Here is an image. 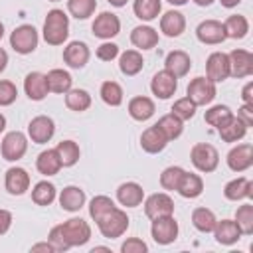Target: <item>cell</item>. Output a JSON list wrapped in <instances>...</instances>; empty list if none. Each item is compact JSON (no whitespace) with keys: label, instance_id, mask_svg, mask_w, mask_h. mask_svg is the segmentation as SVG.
I'll return each instance as SVG.
<instances>
[{"label":"cell","instance_id":"1","mask_svg":"<svg viewBox=\"0 0 253 253\" xmlns=\"http://www.w3.org/2000/svg\"><path fill=\"white\" fill-rule=\"evenodd\" d=\"M69 36V18L63 10H49L43 20V40L49 45H61Z\"/></svg>","mask_w":253,"mask_h":253},{"label":"cell","instance_id":"2","mask_svg":"<svg viewBox=\"0 0 253 253\" xmlns=\"http://www.w3.org/2000/svg\"><path fill=\"white\" fill-rule=\"evenodd\" d=\"M128 221H130V219H128L126 211L115 208V210H111L109 213H105V215L97 221V227H99V231H101L103 237H107V239H117V237H121V235L128 229Z\"/></svg>","mask_w":253,"mask_h":253},{"label":"cell","instance_id":"3","mask_svg":"<svg viewBox=\"0 0 253 253\" xmlns=\"http://www.w3.org/2000/svg\"><path fill=\"white\" fill-rule=\"evenodd\" d=\"M38 30L30 24H22L18 26L12 34H10V45L16 53H22V55H28L32 53L36 47H38Z\"/></svg>","mask_w":253,"mask_h":253},{"label":"cell","instance_id":"4","mask_svg":"<svg viewBox=\"0 0 253 253\" xmlns=\"http://www.w3.org/2000/svg\"><path fill=\"white\" fill-rule=\"evenodd\" d=\"M190 160L192 164L200 170V172H213L219 164V154L215 150V146L208 144V142H198L192 146L190 150Z\"/></svg>","mask_w":253,"mask_h":253},{"label":"cell","instance_id":"5","mask_svg":"<svg viewBox=\"0 0 253 253\" xmlns=\"http://www.w3.org/2000/svg\"><path fill=\"white\" fill-rule=\"evenodd\" d=\"M59 227H61L63 237L69 247H81L91 239V227L81 217H71V219L59 223Z\"/></svg>","mask_w":253,"mask_h":253},{"label":"cell","instance_id":"6","mask_svg":"<svg viewBox=\"0 0 253 253\" xmlns=\"http://www.w3.org/2000/svg\"><path fill=\"white\" fill-rule=\"evenodd\" d=\"M188 99L200 107V105H210L215 99V83L210 81L208 77H196L188 83Z\"/></svg>","mask_w":253,"mask_h":253},{"label":"cell","instance_id":"7","mask_svg":"<svg viewBox=\"0 0 253 253\" xmlns=\"http://www.w3.org/2000/svg\"><path fill=\"white\" fill-rule=\"evenodd\" d=\"M28 150V138L24 132L20 130H12L8 132L4 138H2V146H0V152H2V158L8 160V162H16L20 160Z\"/></svg>","mask_w":253,"mask_h":253},{"label":"cell","instance_id":"8","mask_svg":"<svg viewBox=\"0 0 253 253\" xmlns=\"http://www.w3.org/2000/svg\"><path fill=\"white\" fill-rule=\"evenodd\" d=\"M150 233L158 245H168V243L176 241V237H178V221L174 219V215L156 217V219H152Z\"/></svg>","mask_w":253,"mask_h":253},{"label":"cell","instance_id":"9","mask_svg":"<svg viewBox=\"0 0 253 253\" xmlns=\"http://www.w3.org/2000/svg\"><path fill=\"white\" fill-rule=\"evenodd\" d=\"M144 213L148 219H156L162 215H174V200L164 192L152 194L144 200Z\"/></svg>","mask_w":253,"mask_h":253},{"label":"cell","instance_id":"10","mask_svg":"<svg viewBox=\"0 0 253 253\" xmlns=\"http://www.w3.org/2000/svg\"><path fill=\"white\" fill-rule=\"evenodd\" d=\"M55 132V123L51 117H45V115H40V117H34L28 125V136L32 138V142L36 144H45L51 140Z\"/></svg>","mask_w":253,"mask_h":253},{"label":"cell","instance_id":"11","mask_svg":"<svg viewBox=\"0 0 253 253\" xmlns=\"http://www.w3.org/2000/svg\"><path fill=\"white\" fill-rule=\"evenodd\" d=\"M91 30H93V36H97L101 40H111L121 32V20L113 12H101L95 18Z\"/></svg>","mask_w":253,"mask_h":253},{"label":"cell","instance_id":"12","mask_svg":"<svg viewBox=\"0 0 253 253\" xmlns=\"http://www.w3.org/2000/svg\"><path fill=\"white\" fill-rule=\"evenodd\" d=\"M206 77L213 83L225 81L229 77V57L223 51H213L210 53L206 61Z\"/></svg>","mask_w":253,"mask_h":253},{"label":"cell","instance_id":"13","mask_svg":"<svg viewBox=\"0 0 253 253\" xmlns=\"http://www.w3.org/2000/svg\"><path fill=\"white\" fill-rule=\"evenodd\" d=\"M196 36H198V40H200L202 43H206V45H217V43H221V42L227 40L225 28H223V24L217 22V20H204V22L196 28Z\"/></svg>","mask_w":253,"mask_h":253},{"label":"cell","instance_id":"14","mask_svg":"<svg viewBox=\"0 0 253 253\" xmlns=\"http://www.w3.org/2000/svg\"><path fill=\"white\" fill-rule=\"evenodd\" d=\"M229 57V75L241 79V77H249L253 73V53L247 49H233L231 53H227Z\"/></svg>","mask_w":253,"mask_h":253},{"label":"cell","instance_id":"15","mask_svg":"<svg viewBox=\"0 0 253 253\" xmlns=\"http://www.w3.org/2000/svg\"><path fill=\"white\" fill-rule=\"evenodd\" d=\"M150 89L158 99H170L178 89V77H174L170 71L162 69V71L154 73V77L150 81Z\"/></svg>","mask_w":253,"mask_h":253},{"label":"cell","instance_id":"16","mask_svg":"<svg viewBox=\"0 0 253 253\" xmlns=\"http://www.w3.org/2000/svg\"><path fill=\"white\" fill-rule=\"evenodd\" d=\"M253 164V146L249 142L237 144L227 152V166L233 172H245Z\"/></svg>","mask_w":253,"mask_h":253},{"label":"cell","instance_id":"17","mask_svg":"<svg viewBox=\"0 0 253 253\" xmlns=\"http://www.w3.org/2000/svg\"><path fill=\"white\" fill-rule=\"evenodd\" d=\"M4 186L8 190V194L12 196H22L26 194V190L30 188V174L20 168V166H12L6 170V176H4Z\"/></svg>","mask_w":253,"mask_h":253},{"label":"cell","instance_id":"18","mask_svg":"<svg viewBox=\"0 0 253 253\" xmlns=\"http://www.w3.org/2000/svg\"><path fill=\"white\" fill-rule=\"evenodd\" d=\"M89 55L91 53L85 42H69L63 49V61L73 69L85 67V63L89 61Z\"/></svg>","mask_w":253,"mask_h":253},{"label":"cell","instance_id":"19","mask_svg":"<svg viewBox=\"0 0 253 253\" xmlns=\"http://www.w3.org/2000/svg\"><path fill=\"white\" fill-rule=\"evenodd\" d=\"M168 142H170V140L166 138V134H164L156 125L148 126V128L140 134V146H142V150H146L148 154H158V152H162Z\"/></svg>","mask_w":253,"mask_h":253},{"label":"cell","instance_id":"20","mask_svg":"<svg viewBox=\"0 0 253 253\" xmlns=\"http://www.w3.org/2000/svg\"><path fill=\"white\" fill-rule=\"evenodd\" d=\"M117 200L125 208H136L144 200V190L136 182H125L117 188Z\"/></svg>","mask_w":253,"mask_h":253},{"label":"cell","instance_id":"21","mask_svg":"<svg viewBox=\"0 0 253 253\" xmlns=\"http://www.w3.org/2000/svg\"><path fill=\"white\" fill-rule=\"evenodd\" d=\"M24 91H26V95H28L32 101H42V99H45V95L49 93L45 75L40 73V71L28 73L26 79H24Z\"/></svg>","mask_w":253,"mask_h":253},{"label":"cell","instance_id":"22","mask_svg":"<svg viewBox=\"0 0 253 253\" xmlns=\"http://www.w3.org/2000/svg\"><path fill=\"white\" fill-rule=\"evenodd\" d=\"M186 30V18L178 10H168L160 18V32L168 38H178Z\"/></svg>","mask_w":253,"mask_h":253},{"label":"cell","instance_id":"23","mask_svg":"<svg viewBox=\"0 0 253 253\" xmlns=\"http://www.w3.org/2000/svg\"><path fill=\"white\" fill-rule=\"evenodd\" d=\"M190 67H192V59H190V55H188L186 51H182V49L170 51V53L166 55V59H164V69L170 71L174 77H184V75H188Z\"/></svg>","mask_w":253,"mask_h":253},{"label":"cell","instance_id":"24","mask_svg":"<svg viewBox=\"0 0 253 253\" xmlns=\"http://www.w3.org/2000/svg\"><path fill=\"white\" fill-rule=\"evenodd\" d=\"M223 196L231 202H241V200H247L253 196V182L249 178H235L231 182L225 184L223 188Z\"/></svg>","mask_w":253,"mask_h":253},{"label":"cell","instance_id":"25","mask_svg":"<svg viewBox=\"0 0 253 253\" xmlns=\"http://www.w3.org/2000/svg\"><path fill=\"white\" fill-rule=\"evenodd\" d=\"M213 235H215V241L221 243V245H233L235 241H239V237L243 235L239 225L235 223V219H221L215 223L213 227Z\"/></svg>","mask_w":253,"mask_h":253},{"label":"cell","instance_id":"26","mask_svg":"<svg viewBox=\"0 0 253 253\" xmlns=\"http://www.w3.org/2000/svg\"><path fill=\"white\" fill-rule=\"evenodd\" d=\"M176 192H178L182 198L194 200V198H198V196L204 192V180H202L198 174L184 170V174H182V178H180V182H178Z\"/></svg>","mask_w":253,"mask_h":253},{"label":"cell","instance_id":"27","mask_svg":"<svg viewBox=\"0 0 253 253\" xmlns=\"http://www.w3.org/2000/svg\"><path fill=\"white\" fill-rule=\"evenodd\" d=\"M85 204V192L79 186H65L59 192V206L65 211H79Z\"/></svg>","mask_w":253,"mask_h":253},{"label":"cell","instance_id":"28","mask_svg":"<svg viewBox=\"0 0 253 253\" xmlns=\"http://www.w3.org/2000/svg\"><path fill=\"white\" fill-rule=\"evenodd\" d=\"M154 101L150 97H144V95H138V97H132L128 101V115L134 119V121H148L152 115H154Z\"/></svg>","mask_w":253,"mask_h":253},{"label":"cell","instance_id":"29","mask_svg":"<svg viewBox=\"0 0 253 253\" xmlns=\"http://www.w3.org/2000/svg\"><path fill=\"white\" fill-rule=\"evenodd\" d=\"M36 168L43 176H55L61 170V160H59L55 148H47V150L40 152L36 158Z\"/></svg>","mask_w":253,"mask_h":253},{"label":"cell","instance_id":"30","mask_svg":"<svg viewBox=\"0 0 253 253\" xmlns=\"http://www.w3.org/2000/svg\"><path fill=\"white\" fill-rule=\"evenodd\" d=\"M130 42L138 49H152L158 43V32L150 26H136L130 32Z\"/></svg>","mask_w":253,"mask_h":253},{"label":"cell","instance_id":"31","mask_svg":"<svg viewBox=\"0 0 253 253\" xmlns=\"http://www.w3.org/2000/svg\"><path fill=\"white\" fill-rule=\"evenodd\" d=\"M142 65H144V59H142L140 51H136V49H126L119 57V69L126 77H132V75L140 73L142 71Z\"/></svg>","mask_w":253,"mask_h":253},{"label":"cell","instance_id":"32","mask_svg":"<svg viewBox=\"0 0 253 253\" xmlns=\"http://www.w3.org/2000/svg\"><path fill=\"white\" fill-rule=\"evenodd\" d=\"M217 132H219L221 140H225V142H237V140H241V138L245 136L247 126L243 125L241 119H237V117L233 115L225 125H221V126L217 128Z\"/></svg>","mask_w":253,"mask_h":253},{"label":"cell","instance_id":"33","mask_svg":"<svg viewBox=\"0 0 253 253\" xmlns=\"http://www.w3.org/2000/svg\"><path fill=\"white\" fill-rule=\"evenodd\" d=\"M45 79H47V89L51 93H63V95L71 89V83H73L71 75L65 69H51L45 75Z\"/></svg>","mask_w":253,"mask_h":253},{"label":"cell","instance_id":"34","mask_svg":"<svg viewBox=\"0 0 253 253\" xmlns=\"http://www.w3.org/2000/svg\"><path fill=\"white\" fill-rule=\"evenodd\" d=\"M134 16L142 22H150L154 18H158L160 10H162V2L160 0H134L132 4Z\"/></svg>","mask_w":253,"mask_h":253},{"label":"cell","instance_id":"35","mask_svg":"<svg viewBox=\"0 0 253 253\" xmlns=\"http://www.w3.org/2000/svg\"><path fill=\"white\" fill-rule=\"evenodd\" d=\"M55 152L61 160V166L69 168L73 164H77L79 156H81V150H79V144L75 140H61L57 146H55Z\"/></svg>","mask_w":253,"mask_h":253},{"label":"cell","instance_id":"36","mask_svg":"<svg viewBox=\"0 0 253 253\" xmlns=\"http://www.w3.org/2000/svg\"><path fill=\"white\" fill-rule=\"evenodd\" d=\"M223 28H225V36H227V38L241 40V38H245L247 32H249V22H247L245 16L233 14V16H229V18L223 22Z\"/></svg>","mask_w":253,"mask_h":253},{"label":"cell","instance_id":"37","mask_svg":"<svg viewBox=\"0 0 253 253\" xmlns=\"http://www.w3.org/2000/svg\"><path fill=\"white\" fill-rule=\"evenodd\" d=\"M192 223H194V227L198 231L211 233L213 227H215V223H217V219H215V215H213L211 210H208V208H196L192 211Z\"/></svg>","mask_w":253,"mask_h":253},{"label":"cell","instance_id":"38","mask_svg":"<svg viewBox=\"0 0 253 253\" xmlns=\"http://www.w3.org/2000/svg\"><path fill=\"white\" fill-rule=\"evenodd\" d=\"M156 126L166 134L168 140H176L182 134V130H184V121H180L176 115L168 113V115H164V117L158 119Z\"/></svg>","mask_w":253,"mask_h":253},{"label":"cell","instance_id":"39","mask_svg":"<svg viewBox=\"0 0 253 253\" xmlns=\"http://www.w3.org/2000/svg\"><path fill=\"white\" fill-rule=\"evenodd\" d=\"M65 105L75 113H83L91 107V95L85 89H69L65 93Z\"/></svg>","mask_w":253,"mask_h":253},{"label":"cell","instance_id":"40","mask_svg":"<svg viewBox=\"0 0 253 253\" xmlns=\"http://www.w3.org/2000/svg\"><path fill=\"white\" fill-rule=\"evenodd\" d=\"M32 200L38 206H49L55 200V186L51 182H47V180L38 182L34 186V190H32Z\"/></svg>","mask_w":253,"mask_h":253},{"label":"cell","instance_id":"41","mask_svg":"<svg viewBox=\"0 0 253 253\" xmlns=\"http://www.w3.org/2000/svg\"><path fill=\"white\" fill-rule=\"evenodd\" d=\"M67 10L77 20H87L97 10V0H67Z\"/></svg>","mask_w":253,"mask_h":253},{"label":"cell","instance_id":"42","mask_svg":"<svg viewBox=\"0 0 253 253\" xmlns=\"http://www.w3.org/2000/svg\"><path fill=\"white\" fill-rule=\"evenodd\" d=\"M115 202L109 198V196H95L91 202H89V215L95 219V223L105 215L109 213L111 210H115Z\"/></svg>","mask_w":253,"mask_h":253},{"label":"cell","instance_id":"43","mask_svg":"<svg viewBox=\"0 0 253 253\" xmlns=\"http://www.w3.org/2000/svg\"><path fill=\"white\" fill-rule=\"evenodd\" d=\"M231 117H233V113H231V109L225 107V105H215V107L208 109L206 115H204L206 123L211 125V126H215V128H219L221 125H225Z\"/></svg>","mask_w":253,"mask_h":253},{"label":"cell","instance_id":"44","mask_svg":"<svg viewBox=\"0 0 253 253\" xmlns=\"http://www.w3.org/2000/svg\"><path fill=\"white\" fill-rule=\"evenodd\" d=\"M101 99L111 107H119L123 103V87L117 81H105L101 85Z\"/></svg>","mask_w":253,"mask_h":253},{"label":"cell","instance_id":"45","mask_svg":"<svg viewBox=\"0 0 253 253\" xmlns=\"http://www.w3.org/2000/svg\"><path fill=\"white\" fill-rule=\"evenodd\" d=\"M235 223L239 225L243 235L253 233V206L251 204H243L235 210Z\"/></svg>","mask_w":253,"mask_h":253},{"label":"cell","instance_id":"46","mask_svg":"<svg viewBox=\"0 0 253 253\" xmlns=\"http://www.w3.org/2000/svg\"><path fill=\"white\" fill-rule=\"evenodd\" d=\"M182 174H184V168H180V166H168V168H164L162 174H160V186L164 190H168V192L176 190Z\"/></svg>","mask_w":253,"mask_h":253},{"label":"cell","instance_id":"47","mask_svg":"<svg viewBox=\"0 0 253 253\" xmlns=\"http://www.w3.org/2000/svg\"><path fill=\"white\" fill-rule=\"evenodd\" d=\"M172 115H176L180 121H190V119L196 115V105H194L188 97H182V99L174 101V105H172Z\"/></svg>","mask_w":253,"mask_h":253},{"label":"cell","instance_id":"48","mask_svg":"<svg viewBox=\"0 0 253 253\" xmlns=\"http://www.w3.org/2000/svg\"><path fill=\"white\" fill-rule=\"evenodd\" d=\"M18 97V87L8 81V79H2L0 81V107H8L16 101Z\"/></svg>","mask_w":253,"mask_h":253},{"label":"cell","instance_id":"49","mask_svg":"<svg viewBox=\"0 0 253 253\" xmlns=\"http://www.w3.org/2000/svg\"><path fill=\"white\" fill-rule=\"evenodd\" d=\"M47 241L53 245L55 251H67V249H71V247L67 245V241H65L63 231H61L59 225H53V227L49 229V237H47Z\"/></svg>","mask_w":253,"mask_h":253},{"label":"cell","instance_id":"50","mask_svg":"<svg viewBox=\"0 0 253 253\" xmlns=\"http://www.w3.org/2000/svg\"><path fill=\"white\" fill-rule=\"evenodd\" d=\"M117 55H119V45L113 42H105L97 47V57L101 61H113Z\"/></svg>","mask_w":253,"mask_h":253},{"label":"cell","instance_id":"51","mask_svg":"<svg viewBox=\"0 0 253 253\" xmlns=\"http://www.w3.org/2000/svg\"><path fill=\"white\" fill-rule=\"evenodd\" d=\"M121 251L123 253H146L148 251V245L142 239H138V237H128L121 245Z\"/></svg>","mask_w":253,"mask_h":253},{"label":"cell","instance_id":"52","mask_svg":"<svg viewBox=\"0 0 253 253\" xmlns=\"http://www.w3.org/2000/svg\"><path fill=\"white\" fill-rule=\"evenodd\" d=\"M237 119H241L247 128L253 126V105H243V107L237 111Z\"/></svg>","mask_w":253,"mask_h":253},{"label":"cell","instance_id":"53","mask_svg":"<svg viewBox=\"0 0 253 253\" xmlns=\"http://www.w3.org/2000/svg\"><path fill=\"white\" fill-rule=\"evenodd\" d=\"M12 225V213L8 210H0V235H4Z\"/></svg>","mask_w":253,"mask_h":253},{"label":"cell","instance_id":"54","mask_svg":"<svg viewBox=\"0 0 253 253\" xmlns=\"http://www.w3.org/2000/svg\"><path fill=\"white\" fill-rule=\"evenodd\" d=\"M241 99H243L245 105H253V81L245 83V87L241 91Z\"/></svg>","mask_w":253,"mask_h":253},{"label":"cell","instance_id":"55","mask_svg":"<svg viewBox=\"0 0 253 253\" xmlns=\"http://www.w3.org/2000/svg\"><path fill=\"white\" fill-rule=\"evenodd\" d=\"M36 251H47V253H53L55 249H53V245L47 241V243H36V245H32V253H36Z\"/></svg>","mask_w":253,"mask_h":253},{"label":"cell","instance_id":"56","mask_svg":"<svg viewBox=\"0 0 253 253\" xmlns=\"http://www.w3.org/2000/svg\"><path fill=\"white\" fill-rule=\"evenodd\" d=\"M6 65H8V53L0 47V73L6 69Z\"/></svg>","mask_w":253,"mask_h":253},{"label":"cell","instance_id":"57","mask_svg":"<svg viewBox=\"0 0 253 253\" xmlns=\"http://www.w3.org/2000/svg\"><path fill=\"white\" fill-rule=\"evenodd\" d=\"M219 2H221V6H223V8H235L241 0H219Z\"/></svg>","mask_w":253,"mask_h":253},{"label":"cell","instance_id":"58","mask_svg":"<svg viewBox=\"0 0 253 253\" xmlns=\"http://www.w3.org/2000/svg\"><path fill=\"white\" fill-rule=\"evenodd\" d=\"M111 6H115V8H121V6H125L128 0H107Z\"/></svg>","mask_w":253,"mask_h":253},{"label":"cell","instance_id":"59","mask_svg":"<svg viewBox=\"0 0 253 253\" xmlns=\"http://www.w3.org/2000/svg\"><path fill=\"white\" fill-rule=\"evenodd\" d=\"M194 2H196L198 6H210V4L213 2V0H194Z\"/></svg>","mask_w":253,"mask_h":253},{"label":"cell","instance_id":"60","mask_svg":"<svg viewBox=\"0 0 253 253\" xmlns=\"http://www.w3.org/2000/svg\"><path fill=\"white\" fill-rule=\"evenodd\" d=\"M4 128H6V117H4L2 113H0V132H2Z\"/></svg>","mask_w":253,"mask_h":253},{"label":"cell","instance_id":"61","mask_svg":"<svg viewBox=\"0 0 253 253\" xmlns=\"http://www.w3.org/2000/svg\"><path fill=\"white\" fill-rule=\"evenodd\" d=\"M168 2H170V4H174V6H184L188 0H168Z\"/></svg>","mask_w":253,"mask_h":253},{"label":"cell","instance_id":"62","mask_svg":"<svg viewBox=\"0 0 253 253\" xmlns=\"http://www.w3.org/2000/svg\"><path fill=\"white\" fill-rule=\"evenodd\" d=\"M2 36H4V26H2V22H0V40H2Z\"/></svg>","mask_w":253,"mask_h":253},{"label":"cell","instance_id":"63","mask_svg":"<svg viewBox=\"0 0 253 253\" xmlns=\"http://www.w3.org/2000/svg\"><path fill=\"white\" fill-rule=\"evenodd\" d=\"M49 2H59V0H49Z\"/></svg>","mask_w":253,"mask_h":253}]
</instances>
